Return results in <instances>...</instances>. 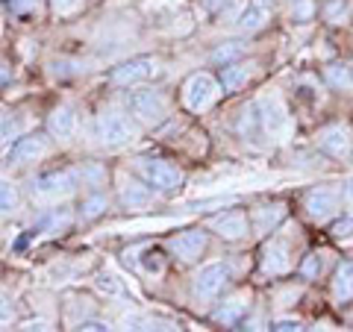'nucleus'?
Listing matches in <instances>:
<instances>
[{
	"instance_id": "obj_1",
	"label": "nucleus",
	"mask_w": 353,
	"mask_h": 332,
	"mask_svg": "<svg viewBox=\"0 0 353 332\" xmlns=\"http://www.w3.org/2000/svg\"><path fill=\"white\" fill-rule=\"evenodd\" d=\"M221 92V83L212 74H194L189 76V83L183 85V103L192 109V112H203L215 103V97Z\"/></svg>"
},
{
	"instance_id": "obj_2",
	"label": "nucleus",
	"mask_w": 353,
	"mask_h": 332,
	"mask_svg": "<svg viewBox=\"0 0 353 332\" xmlns=\"http://www.w3.org/2000/svg\"><path fill=\"white\" fill-rule=\"evenodd\" d=\"M136 168L141 176H145V183L153 185L157 191H176L183 183L180 168H174V165L165 162V159H139Z\"/></svg>"
},
{
	"instance_id": "obj_3",
	"label": "nucleus",
	"mask_w": 353,
	"mask_h": 332,
	"mask_svg": "<svg viewBox=\"0 0 353 332\" xmlns=\"http://www.w3.org/2000/svg\"><path fill=\"white\" fill-rule=\"evenodd\" d=\"M159 74V65L153 56H136V59H127L121 62L118 68L109 71V83L112 85H139V83H148L150 76Z\"/></svg>"
},
{
	"instance_id": "obj_4",
	"label": "nucleus",
	"mask_w": 353,
	"mask_h": 332,
	"mask_svg": "<svg viewBox=\"0 0 353 332\" xmlns=\"http://www.w3.org/2000/svg\"><path fill=\"white\" fill-rule=\"evenodd\" d=\"M127 109H130V115H136L139 121H145V124H159L165 118V97L159 92H148V88L130 92Z\"/></svg>"
},
{
	"instance_id": "obj_5",
	"label": "nucleus",
	"mask_w": 353,
	"mask_h": 332,
	"mask_svg": "<svg viewBox=\"0 0 353 332\" xmlns=\"http://www.w3.org/2000/svg\"><path fill=\"white\" fill-rule=\"evenodd\" d=\"M97 129H101V141L109 147H121V145H127V141L136 138V127L130 124V118L115 112V109H109V112L101 115Z\"/></svg>"
},
{
	"instance_id": "obj_6",
	"label": "nucleus",
	"mask_w": 353,
	"mask_h": 332,
	"mask_svg": "<svg viewBox=\"0 0 353 332\" xmlns=\"http://www.w3.org/2000/svg\"><path fill=\"white\" fill-rule=\"evenodd\" d=\"M230 280V271L221 262H209L201 268V273L194 276V294L197 297H215L224 291V285Z\"/></svg>"
},
{
	"instance_id": "obj_7",
	"label": "nucleus",
	"mask_w": 353,
	"mask_h": 332,
	"mask_svg": "<svg viewBox=\"0 0 353 332\" xmlns=\"http://www.w3.org/2000/svg\"><path fill=\"white\" fill-rule=\"evenodd\" d=\"M259 115H262V127L271 136H283L289 129V115H285V106L280 103V97H262L256 101Z\"/></svg>"
},
{
	"instance_id": "obj_8",
	"label": "nucleus",
	"mask_w": 353,
	"mask_h": 332,
	"mask_svg": "<svg viewBox=\"0 0 353 332\" xmlns=\"http://www.w3.org/2000/svg\"><path fill=\"white\" fill-rule=\"evenodd\" d=\"M303 209L312 220H327L339 209V194L333 191V188H315V191L306 194Z\"/></svg>"
},
{
	"instance_id": "obj_9",
	"label": "nucleus",
	"mask_w": 353,
	"mask_h": 332,
	"mask_svg": "<svg viewBox=\"0 0 353 332\" xmlns=\"http://www.w3.org/2000/svg\"><path fill=\"white\" fill-rule=\"evenodd\" d=\"M48 150V138L41 132H32V136L18 138L12 147H9V165H24V162H36L41 153Z\"/></svg>"
},
{
	"instance_id": "obj_10",
	"label": "nucleus",
	"mask_w": 353,
	"mask_h": 332,
	"mask_svg": "<svg viewBox=\"0 0 353 332\" xmlns=\"http://www.w3.org/2000/svg\"><path fill=\"white\" fill-rule=\"evenodd\" d=\"M206 250V232L203 229H189L171 241V253L180 262H194Z\"/></svg>"
},
{
	"instance_id": "obj_11",
	"label": "nucleus",
	"mask_w": 353,
	"mask_h": 332,
	"mask_svg": "<svg viewBox=\"0 0 353 332\" xmlns=\"http://www.w3.org/2000/svg\"><path fill=\"white\" fill-rule=\"evenodd\" d=\"M212 229L218 232L221 238L239 241V238L248 236V215L239 212V209H227V212H221V215L212 220Z\"/></svg>"
},
{
	"instance_id": "obj_12",
	"label": "nucleus",
	"mask_w": 353,
	"mask_h": 332,
	"mask_svg": "<svg viewBox=\"0 0 353 332\" xmlns=\"http://www.w3.org/2000/svg\"><path fill=\"white\" fill-rule=\"evenodd\" d=\"M74 185H77V180L71 171H50V174H41L39 180L32 183V191L41 197H57V194H68Z\"/></svg>"
},
{
	"instance_id": "obj_13",
	"label": "nucleus",
	"mask_w": 353,
	"mask_h": 332,
	"mask_svg": "<svg viewBox=\"0 0 353 332\" xmlns=\"http://www.w3.org/2000/svg\"><path fill=\"white\" fill-rule=\"evenodd\" d=\"M289 245L285 241H280V238H274V241H268V245L262 247V271L265 273H271V276H280V273H285L289 271Z\"/></svg>"
},
{
	"instance_id": "obj_14",
	"label": "nucleus",
	"mask_w": 353,
	"mask_h": 332,
	"mask_svg": "<svg viewBox=\"0 0 353 332\" xmlns=\"http://www.w3.org/2000/svg\"><path fill=\"white\" fill-rule=\"evenodd\" d=\"M321 150L333 159H345L350 153V132L345 127H330L321 132Z\"/></svg>"
},
{
	"instance_id": "obj_15",
	"label": "nucleus",
	"mask_w": 353,
	"mask_h": 332,
	"mask_svg": "<svg viewBox=\"0 0 353 332\" xmlns=\"http://www.w3.org/2000/svg\"><path fill=\"white\" fill-rule=\"evenodd\" d=\"M265 21H268V6L262 3V0H253V3H248L245 9L239 12V30L241 32H256L265 27Z\"/></svg>"
},
{
	"instance_id": "obj_16",
	"label": "nucleus",
	"mask_w": 353,
	"mask_h": 332,
	"mask_svg": "<svg viewBox=\"0 0 353 332\" xmlns=\"http://www.w3.org/2000/svg\"><path fill=\"white\" fill-rule=\"evenodd\" d=\"M74 127H77V115L71 106H57L48 118V129H50V136H57V138L74 136Z\"/></svg>"
},
{
	"instance_id": "obj_17",
	"label": "nucleus",
	"mask_w": 353,
	"mask_h": 332,
	"mask_svg": "<svg viewBox=\"0 0 353 332\" xmlns=\"http://www.w3.org/2000/svg\"><path fill=\"white\" fill-rule=\"evenodd\" d=\"M283 218H285V206L283 203L259 206L256 212H253V229H256V232H271Z\"/></svg>"
},
{
	"instance_id": "obj_18",
	"label": "nucleus",
	"mask_w": 353,
	"mask_h": 332,
	"mask_svg": "<svg viewBox=\"0 0 353 332\" xmlns=\"http://www.w3.org/2000/svg\"><path fill=\"white\" fill-rule=\"evenodd\" d=\"M333 297L339 303L353 300V262H341L336 268V280H333Z\"/></svg>"
},
{
	"instance_id": "obj_19",
	"label": "nucleus",
	"mask_w": 353,
	"mask_h": 332,
	"mask_svg": "<svg viewBox=\"0 0 353 332\" xmlns=\"http://www.w3.org/2000/svg\"><path fill=\"white\" fill-rule=\"evenodd\" d=\"M245 315H248V300H245V297H233V300L224 303L215 312V320H218V324H224V326H236Z\"/></svg>"
},
{
	"instance_id": "obj_20",
	"label": "nucleus",
	"mask_w": 353,
	"mask_h": 332,
	"mask_svg": "<svg viewBox=\"0 0 353 332\" xmlns=\"http://www.w3.org/2000/svg\"><path fill=\"white\" fill-rule=\"evenodd\" d=\"M248 76H250L248 65H227V68L221 71V88H224V92H236V88L248 83Z\"/></svg>"
},
{
	"instance_id": "obj_21",
	"label": "nucleus",
	"mask_w": 353,
	"mask_h": 332,
	"mask_svg": "<svg viewBox=\"0 0 353 332\" xmlns=\"http://www.w3.org/2000/svg\"><path fill=\"white\" fill-rule=\"evenodd\" d=\"M239 129H241V136H248V138H256L259 132H265V127H262V115H259V106H256V103H250L245 112H241V124H239Z\"/></svg>"
},
{
	"instance_id": "obj_22",
	"label": "nucleus",
	"mask_w": 353,
	"mask_h": 332,
	"mask_svg": "<svg viewBox=\"0 0 353 332\" xmlns=\"http://www.w3.org/2000/svg\"><path fill=\"white\" fill-rule=\"evenodd\" d=\"M124 206H130V209H139V206H148L150 203V188H145V185H139V183H127L124 185Z\"/></svg>"
},
{
	"instance_id": "obj_23",
	"label": "nucleus",
	"mask_w": 353,
	"mask_h": 332,
	"mask_svg": "<svg viewBox=\"0 0 353 332\" xmlns=\"http://www.w3.org/2000/svg\"><path fill=\"white\" fill-rule=\"evenodd\" d=\"M327 83L336 88H353V68L345 62H336L327 68Z\"/></svg>"
},
{
	"instance_id": "obj_24",
	"label": "nucleus",
	"mask_w": 353,
	"mask_h": 332,
	"mask_svg": "<svg viewBox=\"0 0 353 332\" xmlns=\"http://www.w3.org/2000/svg\"><path fill=\"white\" fill-rule=\"evenodd\" d=\"M68 224H71V212H68V209H57V212H50L48 218L41 220L39 229L41 232H57V229H65Z\"/></svg>"
},
{
	"instance_id": "obj_25",
	"label": "nucleus",
	"mask_w": 353,
	"mask_h": 332,
	"mask_svg": "<svg viewBox=\"0 0 353 332\" xmlns=\"http://www.w3.org/2000/svg\"><path fill=\"white\" fill-rule=\"evenodd\" d=\"M94 285H97V291H103V294H109V297H121V294H124V289H121V282L115 280L112 273H97Z\"/></svg>"
},
{
	"instance_id": "obj_26",
	"label": "nucleus",
	"mask_w": 353,
	"mask_h": 332,
	"mask_svg": "<svg viewBox=\"0 0 353 332\" xmlns=\"http://www.w3.org/2000/svg\"><path fill=\"white\" fill-rule=\"evenodd\" d=\"M18 118L15 115H0V145H6V141H12L18 136Z\"/></svg>"
},
{
	"instance_id": "obj_27",
	"label": "nucleus",
	"mask_w": 353,
	"mask_h": 332,
	"mask_svg": "<svg viewBox=\"0 0 353 332\" xmlns=\"http://www.w3.org/2000/svg\"><path fill=\"white\" fill-rule=\"evenodd\" d=\"M141 268L148 273H162L165 271V256L159 250H145V256H141Z\"/></svg>"
},
{
	"instance_id": "obj_28",
	"label": "nucleus",
	"mask_w": 353,
	"mask_h": 332,
	"mask_svg": "<svg viewBox=\"0 0 353 332\" xmlns=\"http://www.w3.org/2000/svg\"><path fill=\"white\" fill-rule=\"evenodd\" d=\"M321 268H324V259H321V253H309V256H306V262L301 264V273L306 276V280H315V276L321 273Z\"/></svg>"
},
{
	"instance_id": "obj_29",
	"label": "nucleus",
	"mask_w": 353,
	"mask_h": 332,
	"mask_svg": "<svg viewBox=\"0 0 353 332\" xmlns=\"http://www.w3.org/2000/svg\"><path fill=\"white\" fill-rule=\"evenodd\" d=\"M241 6V0H206V9L215 15H233Z\"/></svg>"
},
{
	"instance_id": "obj_30",
	"label": "nucleus",
	"mask_w": 353,
	"mask_h": 332,
	"mask_svg": "<svg viewBox=\"0 0 353 332\" xmlns=\"http://www.w3.org/2000/svg\"><path fill=\"white\" fill-rule=\"evenodd\" d=\"M15 203H18V191H15V185L0 183V212H9V209H15Z\"/></svg>"
},
{
	"instance_id": "obj_31",
	"label": "nucleus",
	"mask_w": 353,
	"mask_h": 332,
	"mask_svg": "<svg viewBox=\"0 0 353 332\" xmlns=\"http://www.w3.org/2000/svg\"><path fill=\"white\" fill-rule=\"evenodd\" d=\"M241 44L239 41H230V44H224V48H218L215 53H212V59L215 62H230V59H236V56H241Z\"/></svg>"
},
{
	"instance_id": "obj_32",
	"label": "nucleus",
	"mask_w": 353,
	"mask_h": 332,
	"mask_svg": "<svg viewBox=\"0 0 353 332\" xmlns=\"http://www.w3.org/2000/svg\"><path fill=\"white\" fill-rule=\"evenodd\" d=\"M106 209V197L103 194H94V197H88V200L83 203V218H97Z\"/></svg>"
},
{
	"instance_id": "obj_33",
	"label": "nucleus",
	"mask_w": 353,
	"mask_h": 332,
	"mask_svg": "<svg viewBox=\"0 0 353 332\" xmlns=\"http://www.w3.org/2000/svg\"><path fill=\"white\" fill-rule=\"evenodd\" d=\"M330 232H333L336 238H347V236H353V212H350V215H345L341 220H336L333 229H330Z\"/></svg>"
},
{
	"instance_id": "obj_34",
	"label": "nucleus",
	"mask_w": 353,
	"mask_h": 332,
	"mask_svg": "<svg viewBox=\"0 0 353 332\" xmlns=\"http://www.w3.org/2000/svg\"><path fill=\"white\" fill-rule=\"evenodd\" d=\"M6 6H9V12L12 15H27V12H32V9L39 6V0H6Z\"/></svg>"
},
{
	"instance_id": "obj_35",
	"label": "nucleus",
	"mask_w": 353,
	"mask_h": 332,
	"mask_svg": "<svg viewBox=\"0 0 353 332\" xmlns=\"http://www.w3.org/2000/svg\"><path fill=\"white\" fill-rule=\"evenodd\" d=\"M77 3H80V0H50V6L57 9L59 15H68V12H74Z\"/></svg>"
},
{
	"instance_id": "obj_36",
	"label": "nucleus",
	"mask_w": 353,
	"mask_h": 332,
	"mask_svg": "<svg viewBox=\"0 0 353 332\" xmlns=\"http://www.w3.org/2000/svg\"><path fill=\"white\" fill-rule=\"evenodd\" d=\"M339 15L345 18V3H341V0H333V3L327 6V18L330 21H339Z\"/></svg>"
},
{
	"instance_id": "obj_37",
	"label": "nucleus",
	"mask_w": 353,
	"mask_h": 332,
	"mask_svg": "<svg viewBox=\"0 0 353 332\" xmlns=\"http://www.w3.org/2000/svg\"><path fill=\"white\" fill-rule=\"evenodd\" d=\"M274 329H280V332H289V329H301V324L292 318H283V320H274Z\"/></svg>"
},
{
	"instance_id": "obj_38",
	"label": "nucleus",
	"mask_w": 353,
	"mask_h": 332,
	"mask_svg": "<svg viewBox=\"0 0 353 332\" xmlns=\"http://www.w3.org/2000/svg\"><path fill=\"white\" fill-rule=\"evenodd\" d=\"M12 320V309H9V303L0 297V324H9Z\"/></svg>"
},
{
	"instance_id": "obj_39",
	"label": "nucleus",
	"mask_w": 353,
	"mask_h": 332,
	"mask_svg": "<svg viewBox=\"0 0 353 332\" xmlns=\"http://www.w3.org/2000/svg\"><path fill=\"white\" fill-rule=\"evenodd\" d=\"M309 12H312V3H309V0H301V6H294V18H306Z\"/></svg>"
},
{
	"instance_id": "obj_40",
	"label": "nucleus",
	"mask_w": 353,
	"mask_h": 332,
	"mask_svg": "<svg viewBox=\"0 0 353 332\" xmlns=\"http://www.w3.org/2000/svg\"><path fill=\"white\" fill-rule=\"evenodd\" d=\"M80 329H109L106 320H83Z\"/></svg>"
},
{
	"instance_id": "obj_41",
	"label": "nucleus",
	"mask_w": 353,
	"mask_h": 332,
	"mask_svg": "<svg viewBox=\"0 0 353 332\" xmlns=\"http://www.w3.org/2000/svg\"><path fill=\"white\" fill-rule=\"evenodd\" d=\"M345 197H347V200H353V180L345 185Z\"/></svg>"
},
{
	"instance_id": "obj_42",
	"label": "nucleus",
	"mask_w": 353,
	"mask_h": 332,
	"mask_svg": "<svg viewBox=\"0 0 353 332\" xmlns=\"http://www.w3.org/2000/svg\"><path fill=\"white\" fill-rule=\"evenodd\" d=\"M0 83H6V68H0Z\"/></svg>"
},
{
	"instance_id": "obj_43",
	"label": "nucleus",
	"mask_w": 353,
	"mask_h": 332,
	"mask_svg": "<svg viewBox=\"0 0 353 332\" xmlns=\"http://www.w3.org/2000/svg\"><path fill=\"white\" fill-rule=\"evenodd\" d=\"M0 27H3V21H0Z\"/></svg>"
}]
</instances>
